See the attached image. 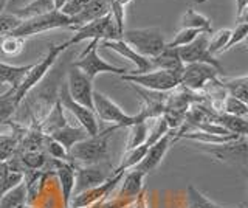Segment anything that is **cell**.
<instances>
[{
	"instance_id": "83f0119b",
	"label": "cell",
	"mask_w": 248,
	"mask_h": 208,
	"mask_svg": "<svg viewBox=\"0 0 248 208\" xmlns=\"http://www.w3.org/2000/svg\"><path fill=\"white\" fill-rule=\"evenodd\" d=\"M186 208H231V207H223V205L216 204L214 200L208 199L203 192H200L196 187L188 185V188H186Z\"/></svg>"
},
{
	"instance_id": "8fae6325",
	"label": "cell",
	"mask_w": 248,
	"mask_h": 208,
	"mask_svg": "<svg viewBox=\"0 0 248 208\" xmlns=\"http://www.w3.org/2000/svg\"><path fill=\"white\" fill-rule=\"evenodd\" d=\"M58 101L61 103L62 109L68 111L70 113L73 115L76 118V121L79 123V126L87 132L89 135H96L101 128H99V120L96 118L95 112L92 109H87V107L81 106L79 103H76L72 99V96L68 95V90H67V86L61 87V92H59V99Z\"/></svg>"
},
{
	"instance_id": "30bf717a",
	"label": "cell",
	"mask_w": 248,
	"mask_h": 208,
	"mask_svg": "<svg viewBox=\"0 0 248 208\" xmlns=\"http://www.w3.org/2000/svg\"><path fill=\"white\" fill-rule=\"evenodd\" d=\"M209 36L211 33H200L196 39H194L191 44L185 45V47L177 48L178 50V56H180L183 64H194V63H203V64H209L216 67L220 73H223V67L219 61L216 59V56H213L209 53Z\"/></svg>"
},
{
	"instance_id": "ba28073f",
	"label": "cell",
	"mask_w": 248,
	"mask_h": 208,
	"mask_svg": "<svg viewBox=\"0 0 248 208\" xmlns=\"http://www.w3.org/2000/svg\"><path fill=\"white\" fill-rule=\"evenodd\" d=\"M93 112H95L98 120L110 123L112 126H116L118 129L129 128L135 123L134 115L126 113L113 99H110L99 90H93Z\"/></svg>"
},
{
	"instance_id": "603a6c76",
	"label": "cell",
	"mask_w": 248,
	"mask_h": 208,
	"mask_svg": "<svg viewBox=\"0 0 248 208\" xmlns=\"http://www.w3.org/2000/svg\"><path fill=\"white\" fill-rule=\"evenodd\" d=\"M85 137H89V134L85 132V130L81 126L79 128H75L72 125H68V123H67L64 128L58 129L56 132H53L50 135V138H53L54 142H58L59 144L64 146V148L67 149V152H68V149L72 148L73 144H76L78 142L84 140Z\"/></svg>"
},
{
	"instance_id": "ab89813d",
	"label": "cell",
	"mask_w": 248,
	"mask_h": 208,
	"mask_svg": "<svg viewBox=\"0 0 248 208\" xmlns=\"http://www.w3.org/2000/svg\"><path fill=\"white\" fill-rule=\"evenodd\" d=\"M30 2H31V0H8V5H6L5 13H14V11H17V10L22 8V6H25Z\"/></svg>"
},
{
	"instance_id": "3957f363",
	"label": "cell",
	"mask_w": 248,
	"mask_h": 208,
	"mask_svg": "<svg viewBox=\"0 0 248 208\" xmlns=\"http://www.w3.org/2000/svg\"><path fill=\"white\" fill-rule=\"evenodd\" d=\"M121 41L130 45L138 55L152 59L166 48V37L157 27L124 30Z\"/></svg>"
},
{
	"instance_id": "f546056e",
	"label": "cell",
	"mask_w": 248,
	"mask_h": 208,
	"mask_svg": "<svg viewBox=\"0 0 248 208\" xmlns=\"http://www.w3.org/2000/svg\"><path fill=\"white\" fill-rule=\"evenodd\" d=\"M230 37H231V30H228V28H223L216 33H211V36H209V45H208L209 53H211L213 56H216V55H219V53L227 51V45L230 42Z\"/></svg>"
},
{
	"instance_id": "9a60e30c",
	"label": "cell",
	"mask_w": 248,
	"mask_h": 208,
	"mask_svg": "<svg viewBox=\"0 0 248 208\" xmlns=\"http://www.w3.org/2000/svg\"><path fill=\"white\" fill-rule=\"evenodd\" d=\"M202 144V143H200ZM202 149L211 154L222 161H247V135L239 137L234 142L220 143V144H203Z\"/></svg>"
},
{
	"instance_id": "ffe728a7",
	"label": "cell",
	"mask_w": 248,
	"mask_h": 208,
	"mask_svg": "<svg viewBox=\"0 0 248 208\" xmlns=\"http://www.w3.org/2000/svg\"><path fill=\"white\" fill-rule=\"evenodd\" d=\"M154 70H165V72H170L180 76L182 70H183V63L180 56H178V50L177 48H169L166 47L160 55H157L155 58L151 59Z\"/></svg>"
},
{
	"instance_id": "b9f144b4",
	"label": "cell",
	"mask_w": 248,
	"mask_h": 208,
	"mask_svg": "<svg viewBox=\"0 0 248 208\" xmlns=\"http://www.w3.org/2000/svg\"><path fill=\"white\" fill-rule=\"evenodd\" d=\"M132 2H134V0H113V5L120 6V8H123V10H126Z\"/></svg>"
},
{
	"instance_id": "4fadbf2b",
	"label": "cell",
	"mask_w": 248,
	"mask_h": 208,
	"mask_svg": "<svg viewBox=\"0 0 248 208\" xmlns=\"http://www.w3.org/2000/svg\"><path fill=\"white\" fill-rule=\"evenodd\" d=\"M110 174H112V171L107 173L99 165L75 166L73 196H78V194H81V192H85V191H89V190H93V188L99 187L101 183H104L108 179V177H110Z\"/></svg>"
},
{
	"instance_id": "1f68e13d",
	"label": "cell",
	"mask_w": 248,
	"mask_h": 208,
	"mask_svg": "<svg viewBox=\"0 0 248 208\" xmlns=\"http://www.w3.org/2000/svg\"><path fill=\"white\" fill-rule=\"evenodd\" d=\"M19 149V137L0 134V160L6 161L14 157Z\"/></svg>"
},
{
	"instance_id": "5b68a950",
	"label": "cell",
	"mask_w": 248,
	"mask_h": 208,
	"mask_svg": "<svg viewBox=\"0 0 248 208\" xmlns=\"http://www.w3.org/2000/svg\"><path fill=\"white\" fill-rule=\"evenodd\" d=\"M123 81L134 84L137 87L154 92H170L180 86V76L165 70H151L144 73H126L121 76Z\"/></svg>"
},
{
	"instance_id": "484cf974",
	"label": "cell",
	"mask_w": 248,
	"mask_h": 208,
	"mask_svg": "<svg viewBox=\"0 0 248 208\" xmlns=\"http://www.w3.org/2000/svg\"><path fill=\"white\" fill-rule=\"evenodd\" d=\"M65 125H67V120L64 117V111H62L61 103L56 101V104L53 106V109H50L48 117H46L45 121H42V125L39 126V130L50 137L53 132H56L58 129L64 128Z\"/></svg>"
},
{
	"instance_id": "8992f818",
	"label": "cell",
	"mask_w": 248,
	"mask_h": 208,
	"mask_svg": "<svg viewBox=\"0 0 248 208\" xmlns=\"http://www.w3.org/2000/svg\"><path fill=\"white\" fill-rule=\"evenodd\" d=\"M70 27H72V19L64 16L61 11H51L48 14H42V16H36V17L22 20L19 27L16 28L11 34L25 39L28 36L45 33V32H50V30L70 28Z\"/></svg>"
},
{
	"instance_id": "836d02e7",
	"label": "cell",
	"mask_w": 248,
	"mask_h": 208,
	"mask_svg": "<svg viewBox=\"0 0 248 208\" xmlns=\"http://www.w3.org/2000/svg\"><path fill=\"white\" fill-rule=\"evenodd\" d=\"M23 47H25V39L13 34L3 36L2 44H0V50L8 56H17L19 53H22Z\"/></svg>"
},
{
	"instance_id": "7402d4cb",
	"label": "cell",
	"mask_w": 248,
	"mask_h": 208,
	"mask_svg": "<svg viewBox=\"0 0 248 208\" xmlns=\"http://www.w3.org/2000/svg\"><path fill=\"white\" fill-rule=\"evenodd\" d=\"M217 84L222 87L223 92H227V95L234 96L240 101L247 103L248 101V76H236V78H217Z\"/></svg>"
},
{
	"instance_id": "ac0fdd59",
	"label": "cell",
	"mask_w": 248,
	"mask_h": 208,
	"mask_svg": "<svg viewBox=\"0 0 248 208\" xmlns=\"http://www.w3.org/2000/svg\"><path fill=\"white\" fill-rule=\"evenodd\" d=\"M112 2L113 0H90L82 8L81 13H78L76 16L70 17L72 19V30H76L82 25H87L93 20H98L101 17L110 14V8H112Z\"/></svg>"
},
{
	"instance_id": "7a4b0ae2",
	"label": "cell",
	"mask_w": 248,
	"mask_h": 208,
	"mask_svg": "<svg viewBox=\"0 0 248 208\" xmlns=\"http://www.w3.org/2000/svg\"><path fill=\"white\" fill-rule=\"evenodd\" d=\"M68 47H70L68 42L59 44V45H51L48 53L44 56V59L41 61V63L33 64V67L30 68V72L27 73V76L22 80L20 86L17 89H10V94H11V98H13L16 107H19V104L23 101V99H25V96L44 80V76L48 73V70L53 67V64L56 63L58 56L64 50H67Z\"/></svg>"
},
{
	"instance_id": "4dcf8cb0",
	"label": "cell",
	"mask_w": 248,
	"mask_h": 208,
	"mask_svg": "<svg viewBox=\"0 0 248 208\" xmlns=\"http://www.w3.org/2000/svg\"><path fill=\"white\" fill-rule=\"evenodd\" d=\"M220 113H228V115H232V117L247 118L248 106H247V103L240 101V99L227 95L222 101V112Z\"/></svg>"
},
{
	"instance_id": "d590c367",
	"label": "cell",
	"mask_w": 248,
	"mask_h": 208,
	"mask_svg": "<svg viewBox=\"0 0 248 208\" xmlns=\"http://www.w3.org/2000/svg\"><path fill=\"white\" fill-rule=\"evenodd\" d=\"M20 19L14 16L11 13H2L0 14V36H8L11 34L16 28L19 27Z\"/></svg>"
},
{
	"instance_id": "277c9868",
	"label": "cell",
	"mask_w": 248,
	"mask_h": 208,
	"mask_svg": "<svg viewBox=\"0 0 248 208\" xmlns=\"http://www.w3.org/2000/svg\"><path fill=\"white\" fill-rule=\"evenodd\" d=\"M98 41H90L89 47L85 48L81 56L78 58V61L73 64V67L79 68V70L87 75L90 80H95L98 75L101 73H113V75H126L129 73V70L126 67H116V65H112L110 63H107L106 59H103L99 56L98 53Z\"/></svg>"
},
{
	"instance_id": "7bdbcfd3",
	"label": "cell",
	"mask_w": 248,
	"mask_h": 208,
	"mask_svg": "<svg viewBox=\"0 0 248 208\" xmlns=\"http://www.w3.org/2000/svg\"><path fill=\"white\" fill-rule=\"evenodd\" d=\"M67 3V0H53V5H54V10L61 11V8Z\"/></svg>"
},
{
	"instance_id": "8d00e7d4",
	"label": "cell",
	"mask_w": 248,
	"mask_h": 208,
	"mask_svg": "<svg viewBox=\"0 0 248 208\" xmlns=\"http://www.w3.org/2000/svg\"><path fill=\"white\" fill-rule=\"evenodd\" d=\"M247 33H248V22H237L236 28L231 30V37L227 45V51L239 45L240 42H244L247 39Z\"/></svg>"
},
{
	"instance_id": "9c48e42d",
	"label": "cell",
	"mask_w": 248,
	"mask_h": 208,
	"mask_svg": "<svg viewBox=\"0 0 248 208\" xmlns=\"http://www.w3.org/2000/svg\"><path fill=\"white\" fill-rule=\"evenodd\" d=\"M220 75L222 73L216 67L209 64H203V63L185 64L180 73V87L189 92L203 90L206 84H213Z\"/></svg>"
},
{
	"instance_id": "d6986e66",
	"label": "cell",
	"mask_w": 248,
	"mask_h": 208,
	"mask_svg": "<svg viewBox=\"0 0 248 208\" xmlns=\"http://www.w3.org/2000/svg\"><path fill=\"white\" fill-rule=\"evenodd\" d=\"M50 163L53 165V171L56 173L59 183H61L62 204H64V208H68V204L73 196V188H75V166L70 163V161L54 160V159H50Z\"/></svg>"
},
{
	"instance_id": "4316f807",
	"label": "cell",
	"mask_w": 248,
	"mask_h": 208,
	"mask_svg": "<svg viewBox=\"0 0 248 208\" xmlns=\"http://www.w3.org/2000/svg\"><path fill=\"white\" fill-rule=\"evenodd\" d=\"M180 24H182V28H192V30H199V32L213 33L211 20L192 8H189L183 14Z\"/></svg>"
},
{
	"instance_id": "7c38bea8",
	"label": "cell",
	"mask_w": 248,
	"mask_h": 208,
	"mask_svg": "<svg viewBox=\"0 0 248 208\" xmlns=\"http://www.w3.org/2000/svg\"><path fill=\"white\" fill-rule=\"evenodd\" d=\"M65 86L73 101L93 111V80L84 75L79 68L72 67L68 70Z\"/></svg>"
},
{
	"instance_id": "cb8c5ba5",
	"label": "cell",
	"mask_w": 248,
	"mask_h": 208,
	"mask_svg": "<svg viewBox=\"0 0 248 208\" xmlns=\"http://www.w3.org/2000/svg\"><path fill=\"white\" fill-rule=\"evenodd\" d=\"M51 11H56L54 10L53 0H31L30 3H27L25 6H22L20 10L14 11L11 14L17 16L20 20H25V19H31L36 16H42V14H48Z\"/></svg>"
},
{
	"instance_id": "e0dca14e",
	"label": "cell",
	"mask_w": 248,
	"mask_h": 208,
	"mask_svg": "<svg viewBox=\"0 0 248 208\" xmlns=\"http://www.w3.org/2000/svg\"><path fill=\"white\" fill-rule=\"evenodd\" d=\"M144 174L140 173L138 169L132 168L129 171L124 173L123 176V182L120 183V191L116 192L115 199L121 200V202L129 207L134 200L143 192V183H144Z\"/></svg>"
},
{
	"instance_id": "2e32d148",
	"label": "cell",
	"mask_w": 248,
	"mask_h": 208,
	"mask_svg": "<svg viewBox=\"0 0 248 208\" xmlns=\"http://www.w3.org/2000/svg\"><path fill=\"white\" fill-rule=\"evenodd\" d=\"M98 47H103V48H108L112 50L115 53H118L120 56H123L124 59H129L132 64L135 65V70L129 73H144V72H151L154 70L152 67V63L151 59H147L141 55H138V53L130 47V45H127L124 41L121 39H116V41H103L98 44Z\"/></svg>"
},
{
	"instance_id": "52a82bcc",
	"label": "cell",
	"mask_w": 248,
	"mask_h": 208,
	"mask_svg": "<svg viewBox=\"0 0 248 208\" xmlns=\"http://www.w3.org/2000/svg\"><path fill=\"white\" fill-rule=\"evenodd\" d=\"M75 34L73 37L68 42V45H75V44H79L82 41H98V42H103V41H116V39H121V36L118 33V28H116L115 22L112 19L110 14L107 16L101 17L98 20H93L87 25H82L79 28L73 30Z\"/></svg>"
},
{
	"instance_id": "60d3db41",
	"label": "cell",
	"mask_w": 248,
	"mask_h": 208,
	"mask_svg": "<svg viewBox=\"0 0 248 208\" xmlns=\"http://www.w3.org/2000/svg\"><path fill=\"white\" fill-rule=\"evenodd\" d=\"M8 173H10V165H8V160H6V161H2V160H0V188L3 187V183H5V179H6Z\"/></svg>"
},
{
	"instance_id": "ee69618b",
	"label": "cell",
	"mask_w": 248,
	"mask_h": 208,
	"mask_svg": "<svg viewBox=\"0 0 248 208\" xmlns=\"http://www.w3.org/2000/svg\"><path fill=\"white\" fill-rule=\"evenodd\" d=\"M6 5H8V0H0V14L5 13V10H6Z\"/></svg>"
},
{
	"instance_id": "d6a6232c",
	"label": "cell",
	"mask_w": 248,
	"mask_h": 208,
	"mask_svg": "<svg viewBox=\"0 0 248 208\" xmlns=\"http://www.w3.org/2000/svg\"><path fill=\"white\" fill-rule=\"evenodd\" d=\"M203 33V32H199V30H192V28H182L180 32H177V34L174 36V39L170 42H166V47L169 48H180L185 47V45L191 44L196 37Z\"/></svg>"
},
{
	"instance_id": "f6af8a7d",
	"label": "cell",
	"mask_w": 248,
	"mask_h": 208,
	"mask_svg": "<svg viewBox=\"0 0 248 208\" xmlns=\"http://www.w3.org/2000/svg\"><path fill=\"white\" fill-rule=\"evenodd\" d=\"M2 39H3V36H0V44H2Z\"/></svg>"
},
{
	"instance_id": "d4e9b609",
	"label": "cell",
	"mask_w": 248,
	"mask_h": 208,
	"mask_svg": "<svg viewBox=\"0 0 248 208\" xmlns=\"http://www.w3.org/2000/svg\"><path fill=\"white\" fill-rule=\"evenodd\" d=\"M27 196V185L23 180L0 197V208H25L28 200Z\"/></svg>"
},
{
	"instance_id": "6da1fadb",
	"label": "cell",
	"mask_w": 248,
	"mask_h": 208,
	"mask_svg": "<svg viewBox=\"0 0 248 208\" xmlns=\"http://www.w3.org/2000/svg\"><path fill=\"white\" fill-rule=\"evenodd\" d=\"M118 129L112 126L106 130H99L96 135H89L84 140L73 144L67 152V161L73 166L99 165L108 157V138Z\"/></svg>"
},
{
	"instance_id": "f35d334b",
	"label": "cell",
	"mask_w": 248,
	"mask_h": 208,
	"mask_svg": "<svg viewBox=\"0 0 248 208\" xmlns=\"http://www.w3.org/2000/svg\"><path fill=\"white\" fill-rule=\"evenodd\" d=\"M237 11H236V19L237 22H247V14H248V0H236Z\"/></svg>"
},
{
	"instance_id": "f1b7e54d",
	"label": "cell",
	"mask_w": 248,
	"mask_h": 208,
	"mask_svg": "<svg viewBox=\"0 0 248 208\" xmlns=\"http://www.w3.org/2000/svg\"><path fill=\"white\" fill-rule=\"evenodd\" d=\"M147 134H149V120L147 121H138L129 126V140L126 151L135 149L138 146L146 143Z\"/></svg>"
},
{
	"instance_id": "44dd1931",
	"label": "cell",
	"mask_w": 248,
	"mask_h": 208,
	"mask_svg": "<svg viewBox=\"0 0 248 208\" xmlns=\"http://www.w3.org/2000/svg\"><path fill=\"white\" fill-rule=\"evenodd\" d=\"M31 67H33V64L11 65V64L0 63V84L2 86H10V89H17Z\"/></svg>"
},
{
	"instance_id": "5bb4252c",
	"label": "cell",
	"mask_w": 248,
	"mask_h": 208,
	"mask_svg": "<svg viewBox=\"0 0 248 208\" xmlns=\"http://www.w3.org/2000/svg\"><path fill=\"white\" fill-rule=\"evenodd\" d=\"M172 142H174V130H169L166 135H163L158 142H155L154 144H151L149 148L146 149L144 157L135 166V169H138V171L143 173L144 176L152 173L154 169H157V166L161 163L163 159H165L166 152Z\"/></svg>"
},
{
	"instance_id": "74e56055",
	"label": "cell",
	"mask_w": 248,
	"mask_h": 208,
	"mask_svg": "<svg viewBox=\"0 0 248 208\" xmlns=\"http://www.w3.org/2000/svg\"><path fill=\"white\" fill-rule=\"evenodd\" d=\"M45 149H46V154H48L51 159L67 161V149L62 144H59L58 142H54L53 138H50V137L46 138Z\"/></svg>"
},
{
	"instance_id": "e575fe53",
	"label": "cell",
	"mask_w": 248,
	"mask_h": 208,
	"mask_svg": "<svg viewBox=\"0 0 248 208\" xmlns=\"http://www.w3.org/2000/svg\"><path fill=\"white\" fill-rule=\"evenodd\" d=\"M169 130L170 129L168 126L166 120L163 118V115H161V117H158V118H155L154 126L149 129V134H147V138H146V143L144 144L147 146V148H149L151 144H154L155 142H158L163 135H166Z\"/></svg>"
}]
</instances>
